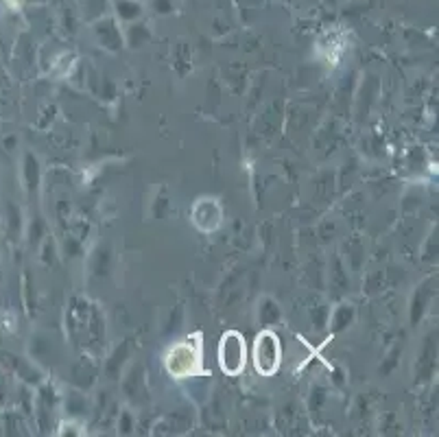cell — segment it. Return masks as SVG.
Segmentation results:
<instances>
[{
	"mask_svg": "<svg viewBox=\"0 0 439 437\" xmlns=\"http://www.w3.org/2000/svg\"><path fill=\"white\" fill-rule=\"evenodd\" d=\"M282 363V346L277 334L263 330L254 341V367L261 376H273Z\"/></svg>",
	"mask_w": 439,
	"mask_h": 437,
	"instance_id": "7a4b0ae2",
	"label": "cell"
},
{
	"mask_svg": "<svg viewBox=\"0 0 439 437\" xmlns=\"http://www.w3.org/2000/svg\"><path fill=\"white\" fill-rule=\"evenodd\" d=\"M247 363V346L241 332L228 330L218 344V365L228 376H238Z\"/></svg>",
	"mask_w": 439,
	"mask_h": 437,
	"instance_id": "3957f363",
	"label": "cell"
},
{
	"mask_svg": "<svg viewBox=\"0 0 439 437\" xmlns=\"http://www.w3.org/2000/svg\"><path fill=\"white\" fill-rule=\"evenodd\" d=\"M221 218H223V210L214 197H202L192 206V223L202 232H214L221 226Z\"/></svg>",
	"mask_w": 439,
	"mask_h": 437,
	"instance_id": "277c9868",
	"label": "cell"
},
{
	"mask_svg": "<svg viewBox=\"0 0 439 437\" xmlns=\"http://www.w3.org/2000/svg\"><path fill=\"white\" fill-rule=\"evenodd\" d=\"M166 372L175 379H190L199 370H202V339L199 334L186 337V339L177 341L164 359Z\"/></svg>",
	"mask_w": 439,
	"mask_h": 437,
	"instance_id": "6da1fadb",
	"label": "cell"
}]
</instances>
